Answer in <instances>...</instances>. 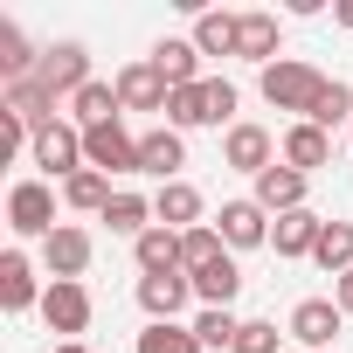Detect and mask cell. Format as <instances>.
<instances>
[{"mask_svg":"<svg viewBox=\"0 0 353 353\" xmlns=\"http://www.w3.org/2000/svg\"><path fill=\"white\" fill-rule=\"evenodd\" d=\"M132 256H139V277H166V270H181V236L152 222V229L132 243Z\"/></svg>","mask_w":353,"mask_h":353,"instance_id":"obj_21","label":"cell"},{"mask_svg":"<svg viewBox=\"0 0 353 353\" xmlns=\"http://www.w3.org/2000/svg\"><path fill=\"white\" fill-rule=\"evenodd\" d=\"M332 305H339V312H346V319H353V270H346V277H339V284H332Z\"/></svg>","mask_w":353,"mask_h":353,"instance_id":"obj_35","label":"cell"},{"mask_svg":"<svg viewBox=\"0 0 353 353\" xmlns=\"http://www.w3.org/2000/svg\"><path fill=\"white\" fill-rule=\"evenodd\" d=\"M56 353H90V346H83V339H63V346H56Z\"/></svg>","mask_w":353,"mask_h":353,"instance_id":"obj_37","label":"cell"},{"mask_svg":"<svg viewBox=\"0 0 353 353\" xmlns=\"http://www.w3.org/2000/svg\"><path fill=\"white\" fill-rule=\"evenodd\" d=\"M332 14H339V28H353V0H339V8H332Z\"/></svg>","mask_w":353,"mask_h":353,"instance_id":"obj_36","label":"cell"},{"mask_svg":"<svg viewBox=\"0 0 353 353\" xmlns=\"http://www.w3.org/2000/svg\"><path fill=\"white\" fill-rule=\"evenodd\" d=\"M229 118H236V83H222V77H201V83H188V90L166 97V125H173V132L229 125Z\"/></svg>","mask_w":353,"mask_h":353,"instance_id":"obj_1","label":"cell"},{"mask_svg":"<svg viewBox=\"0 0 353 353\" xmlns=\"http://www.w3.org/2000/svg\"><path fill=\"white\" fill-rule=\"evenodd\" d=\"M70 111H77V125H83V132H97V125H111L125 104H118V83H83V90L70 97Z\"/></svg>","mask_w":353,"mask_h":353,"instance_id":"obj_22","label":"cell"},{"mask_svg":"<svg viewBox=\"0 0 353 353\" xmlns=\"http://www.w3.org/2000/svg\"><path fill=\"white\" fill-rule=\"evenodd\" d=\"M236 291H243L236 256H222V263H208V270L194 277V298H201V305H236Z\"/></svg>","mask_w":353,"mask_h":353,"instance_id":"obj_29","label":"cell"},{"mask_svg":"<svg viewBox=\"0 0 353 353\" xmlns=\"http://www.w3.org/2000/svg\"><path fill=\"white\" fill-rule=\"evenodd\" d=\"M319 236H325V222L312 215V208H291V215H277L270 222V250L291 263V256H312L319 250Z\"/></svg>","mask_w":353,"mask_h":353,"instance_id":"obj_14","label":"cell"},{"mask_svg":"<svg viewBox=\"0 0 353 353\" xmlns=\"http://www.w3.org/2000/svg\"><path fill=\"white\" fill-rule=\"evenodd\" d=\"M42 319H49V332H83L90 325V291L83 284H49L42 291Z\"/></svg>","mask_w":353,"mask_h":353,"instance_id":"obj_16","label":"cell"},{"mask_svg":"<svg viewBox=\"0 0 353 353\" xmlns=\"http://www.w3.org/2000/svg\"><path fill=\"white\" fill-rule=\"evenodd\" d=\"M222 159H229L236 173H263V166H277V145H270V132H263V125H229Z\"/></svg>","mask_w":353,"mask_h":353,"instance_id":"obj_12","label":"cell"},{"mask_svg":"<svg viewBox=\"0 0 353 353\" xmlns=\"http://www.w3.org/2000/svg\"><path fill=\"white\" fill-rule=\"evenodd\" d=\"M139 353H208L194 339V325H145L139 332Z\"/></svg>","mask_w":353,"mask_h":353,"instance_id":"obj_32","label":"cell"},{"mask_svg":"<svg viewBox=\"0 0 353 353\" xmlns=\"http://www.w3.org/2000/svg\"><path fill=\"white\" fill-rule=\"evenodd\" d=\"M319 90H325V77H319L312 63H298V56H277V63L263 70V104H270V111H298V118H312Z\"/></svg>","mask_w":353,"mask_h":353,"instance_id":"obj_2","label":"cell"},{"mask_svg":"<svg viewBox=\"0 0 353 353\" xmlns=\"http://www.w3.org/2000/svg\"><path fill=\"white\" fill-rule=\"evenodd\" d=\"M181 166H188V145H181L173 125H159V132L139 139V173H159V181L173 188V181H181Z\"/></svg>","mask_w":353,"mask_h":353,"instance_id":"obj_11","label":"cell"},{"mask_svg":"<svg viewBox=\"0 0 353 353\" xmlns=\"http://www.w3.org/2000/svg\"><path fill=\"white\" fill-rule=\"evenodd\" d=\"M215 229H222L229 250H263V243H270V215H263L256 201H229V208L215 215Z\"/></svg>","mask_w":353,"mask_h":353,"instance_id":"obj_13","label":"cell"},{"mask_svg":"<svg viewBox=\"0 0 353 353\" xmlns=\"http://www.w3.org/2000/svg\"><path fill=\"white\" fill-rule=\"evenodd\" d=\"M236 21H243V14H222V8L194 14V49H201V56H236Z\"/></svg>","mask_w":353,"mask_h":353,"instance_id":"obj_26","label":"cell"},{"mask_svg":"<svg viewBox=\"0 0 353 353\" xmlns=\"http://www.w3.org/2000/svg\"><path fill=\"white\" fill-rule=\"evenodd\" d=\"M166 77L152 70V63H132V70H118V104L125 111H166Z\"/></svg>","mask_w":353,"mask_h":353,"instance_id":"obj_15","label":"cell"},{"mask_svg":"<svg viewBox=\"0 0 353 353\" xmlns=\"http://www.w3.org/2000/svg\"><path fill=\"white\" fill-rule=\"evenodd\" d=\"M8 222H14V236H56L63 222H56V194H49V181H21L14 194H8Z\"/></svg>","mask_w":353,"mask_h":353,"instance_id":"obj_5","label":"cell"},{"mask_svg":"<svg viewBox=\"0 0 353 353\" xmlns=\"http://www.w3.org/2000/svg\"><path fill=\"white\" fill-rule=\"evenodd\" d=\"M35 83H42L49 97H77L83 83H97V77H90V49H83V42H56V49H42Z\"/></svg>","mask_w":353,"mask_h":353,"instance_id":"obj_4","label":"cell"},{"mask_svg":"<svg viewBox=\"0 0 353 353\" xmlns=\"http://www.w3.org/2000/svg\"><path fill=\"white\" fill-rule=\"evenodd\" d=\"M145 63L166 77V90H188V83H201V49H194V42H173V35H166V42H159Z\"/></svg>","mask_w":353,"mask_h":353,"instance_id":"obj_18","label":"cell"},{"mask_svg":"<svg viewBox=\"0 0 353 353\" xmlns=\"http://www.w3.org/2000/svg\"><path fill=\"white\" fill-rule=\"evenodd\" d=\"M104 222H111V236H132V243H139V236L152 229V201H145V194H111Z\"/></svg>","mask_w":353,"mask_h":353,"instance_id":"obj_28","label":"cell"},{"mask_svg":"<svg viewBox=\"0 0 353 353\" xmlns=\"http://www.w3.org/2000/svg\"><path fill=\"white\" fill-rule=\"evenodd\" d=\"M277 35H284V28H277V14H263V8H256V14H243V21H236V56L270 70V56H277Z\"/></svg>","mask_w":353,"mask_h":353,"instance_id":"obj_19","label":"cell"},{"mask_svg":"<svg viewBox=\"0 0 353 353\" xmlns=\"http://www.w3.org/2000/svg\"><path fill=\"white\" fill-rule=\"evenodd\" d=\"M35 63H42V49H28V35H21L14 21H0V77H8V83H28Z\"/></svg>","mask_w":353,"mask_h":353,"instance_id":"obj_23","label":"cell"},{"mask_svg":"<svg viewBox=\"0 0 353 353\" xmlns=\"http://www.w3.org/2000/svg\"><path fill=\"white\" fill-rule=\"evenodd\" d=\"M83 159L97 166V173H139V139L111 118V125H97V132H83Z\"/></svg>","mask_w":353,"mask_h":353,"instance_id":"obj_6","label":"cell"},{"mask_svg":"<svg viewBox=\"0 0 353 353\" xmlns=\"http://www.w3.org/2000/svg\"><path fill=\"white\" fill-rule=\"evenodd\" d=\"M152 215H159V229L188 236V229H201V194H194L188 181H173V188H159V194H152Z\"/></svg>","mask_w":353,"mask_h":353,"instance_id":"obj_17","label":"cell"},{"mask_svg":"<svg viewBox=\"0 0 353 353\" xmlns=\"http://www.w3.org/2000/svg\"><path fill=\"white\" fill-rule=\"evenodd\" d=\"M222 256H229L222 229H208V222H201V229H188V236H181V270H188V277H201V270H208V263H222Z\"/></svg>","mask_w":353,"mask_h":353,"instance_id":"obj_27","label":"cell"},{"mask_svg":"<svg viewBox=\"0 0 353 353\" xmlns=\"http://www.w3.org/2000/svg\"><path fill=\"white\" fill-rule=\"evenodd\" d=\"M63 201H70L77 215H104V208H111V173H97V166H83L77 181H63Z\"/></svg>","mask_w":353,"mask_h":353,"instance_id":"obj_25","label":"cell"},{"mask_svg":"<svg viewBox=\"0 0 353 353\" xmlns=\"http://www.w3.org/2000/svg\"><path fill=\"white\" fill-rule=\"evenodd\" d=\"M229 353H277V325L270 319H243V332H236Z\"/></svg>","mask_w":353,"mask_h":353,"instance_id":"obj_34","label":"cell"},{"mask_svg":"<svg viewBox=\"0 0 353 353\" xmlns=\"http://www.w3.org/2000/svg\"><path fill=\"white\" fill-rule=\"evenodd\" d=\"M42 263H49V277H56V284H83V270H90V229L63 222V229L42 243Z\"/></svg>","mask_w":353,"mask_h":353,"instance_id":"obj_7","label":"cell"},{"mask_svg":"<svg viewBox=\"0 0 353 353\" xmlns=\"http://www.w3.org/2000/svg\"><path fill=\"white\" fill-rule=\"evenodd\" d=\"M236 332H243V319L229 305H201V319H194V339L201 346H236Z\"/></svg>","mask_w":353,"mask_h":353,"instance_id":"obj_33","label":"cell"},{"mask_svg":"<svg viewBox=\"0 0 353 353\" xmlns=\"http://www.w3.org/2000/svg\"><path fill=\"white\" fill-rule=\"evenodd\" d=\"M0 305H8V312H28V305H35V270H28L21 250L0 256Z\"/></svg>","mask_w":353,"mask_h":353,"instance_id":"obj_24","label":"cell"},{"mask_svg":"<svg viewBox=\"0 0 353 353\" xmlns=\"http://www.w3.org/2000/svg\"><path fill=\"white\" fill-rule=\"evenodd\" d=\"M188 298H194V277H188V270L139 277V305H145V319H152V325H173V319L188 312Z\"/></svg>","mask_w":353,"mask_h":353,"instance_id":"obj_9","label":"cell"},{"mask_svg":"<svg viewBox=\"0 0 353 353\" xmlns=\"http://www.w3.org/2000/svg\"><path fill=\"white\" fill-rule=\"evenodd\" d=\"M325 159H332V132H319V125H305V118H298V125L284 132V166H298V173H319Z\"/></svg>","mask_w":353,"mask_h":353,"instance_id":"obj_20","label":"cell"},{"mask_svg":"<svg viewBox=\"0 0 353 353\" xmlns=\"http://www.w3.org/2000/svg\"><path fill=\"white\" fill-rule=\"evenodd\" d=\"M28 152H35L42 173H63V181H77V173L90 166V159H83V125H63V118H49V125L35 132Z\"/></svg>","mask_w":353,"mask_h":353,"instance_id":"obj_3","label":"cell"},{"mask_svg":"<svg viewBox=\"0 0 353 353\" xmlns=\"http://www.w3.org/2000/svg\"><path fill=\"white\" fill-rule=\"evenodd\" d=\"M353 118V83H339V77H325V90H319V104H312V118L305 125H319V132H332V125H346Z\"/></svg>","mask_w":353,"mask_h":353,"instance_id":"obj_31","label":"cell"},{"mask_svg":"<svg viewBox=\"0 0 353 353\" xmlns=\"http://www.w3.org/2000/svg\"><path fill=\"white\" fill-rule=\"evenodd\" d=\"M256 208H263V215H291V208H305V173L284 166V159L263 166V173H256Z\"/></svg>","mask_w":353,"mask_h":353,"instance_id":"obj_10","label":"cell"},{"mask_svg":"<svg viewBox=\"0 0 353 353\" xmlns=\"http://www.w3.org/2000/svg\"><path fill=\"white\" fill-rule=\"evenodd\" d=\"M339 325H346V312H339L332 298H298V305H291V339L312 346V353H325V346L339 339Z\"/></svg>","mask_w":353,"mask_h":353,"instance_id":"obj_8","label":"cell"},{"mask_svg":"<svg viewBox=\"0 0 353 353\" xmlns=\"http://www.w3.org/2000/svg\"><path fill=\"white\" fill-rule=\"evenodd\" d=\"M312 263H319V270H332V277H346V270H353V222H325V236H319Z\"/></svg>","mask_w":353,"mask_h":353,"instance_id":"obj_30","label":"cell"}]
</instances>
